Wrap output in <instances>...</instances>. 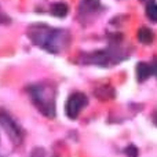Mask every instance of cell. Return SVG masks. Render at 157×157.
<instances>
[{
    "mask_svg": "<svg viewBox=\"0 0 157 157\" xmlns=\"http://www.w3.org/2000/svg\"><path fill=\"white\" fill-rule=\"evenodd\" d=\"M30 95L32 99L35 102V105L37 106V109L43 114H46L47 117H54L55 114V97L54 91L51 87L48 86H35L30 87Z\"/></svg>",
    "mask_w": 157,
    "mask_h": 157,
    "instance_id": "obj_2",
    "label": "cell"
},
{
    "mask_svg": "<svg viewBox=\"0 0 157 157\" xmlns=\"http://www.w3.org/2000/svg\"><path fill=\"white\" fill-rule=\"evenodd\" d=\"M125 155L128 157H138V149L134 145H130L128 147H125Z\"/></svg>",
    "mask_w": 157,
    "mask_h": 157,
    "instance_id": "obj_10",
    "label": "cell"
},
{
    "mask_svg": "<svg viewBox=\"0 0 157 157\" xmlns=\"http://www.w3.org/2000/svg\"><path fill=\"white\" fill-rule=\"evenodd\" d=\"M155 39V35L153 32L149 29V28H141L138 30V40L144 44H150Z\"/></svg>",
    "mask_w": 157,
    "mask_h": 157,
    "instance_id": "obj_6",
    "label": "cell"
},
{
    "mask_svg": "<svg viewBox=\"0 0 157 157\" xmlns=\"http://www.w3.org/2000/svg\"><path fill=\"white\" fill-rule=\"evenodd\" d=\"M30 157H44V150L41 147H36L32 152V156Z\"/></svg>",
    "mask_w": 157,
    "mask_h": 157,
    "instance_id": "obj_11",
    "label": "cell"
},
{
    "mask_svg": "<svg viewBox=\"0 0 157 157\" xmlns=\"http://www.w3.org/2000/svg\"><path fill=\"white\" fill-rule=\"evenodd\" d=\"M152 73H153V69L147 63L139 62L136 65V78H138V81H145L147 77H150Z\"/></svg>",
    "mask_w": 157,
    "mask_h": 157,
    "instance_id": "obj_5",
    "label": "cell"
},
{
    "mask_svg": "<svg viewBox=\"0 0 157 157\" xmlns=\"http://www.w3.org/2000/svg\"><path fill=\"white\" fill-rule=\"evenodd\" d=\"M152 69H153V72H155V73L157 75V62L155 63V66H152Z\"/></svg>",
    "mask_w": 157,
    "mask_h": 157,
    "instance_id": "obj_13",
    "label": "cell"
},
{
    "mask_svg": "<svg viewBox=\"0 0 157 157\" xmlns=\"http://www.w3.org/2000/svg\"><path fill=\"white\" fill-rule=\"evenodd\" d=\"M29 36L35 44L44 47L51 52L63 50L69 41V36L66 32L50 29L46 25H33L29 29Z\"/></svg>",
    "mask_w": 157,
    "mask_h": 157,
    "instance_id": "obj_1",
    "label": "cell"
},
{
    "mask_svg": "<svg viewBox=\"0 0 157 157\" xmlns=\"http://www.w3.org/2000/svg\"><path fill=\"white\" fill-rule=\"evenodd\" d=\"M146 17L152 22H157V4L155 2L147 3V6H146Z\"/></svg>",
    "mask_w": 157,
    "mask_h": 157,
    "instance_id": "obj_8",
    "label": "cell"
},
{
    "mask_svg": "<svg viewBox=\"0 0 157 157\" xmlns=\"http://www.w3.org/2000/svg\"><path fill=\"white\" fill-rule=\"evenodd\" d=\"M0 124H2V127L4 128L6 131H7V134L10 135V138L13 139L14 142L21 141V130H19V127L15 124V121H14L7 113H4V112H0Z\"/></svg>",
    "mask_w": 157,
    "mask_h": 157,
    "instance_id": "obj_4",
    "label": "cell"
},
{
    "mask_svg": "<svg viewBox=\"0 0 157 157\" xmlns=\"http://www.w3.org/2000/svg\"><path fill=\"white\" fill-rule=\"evenodd\" d=\"M51 14L58 18H63L68 14V6L65 3H55L51 7Z\"/></svg>",
    "mask_w": 157,
    "mask_h": 157,
    "instance_id": "obj_7",
    "label": "cell"
},
{
    "mask_svg": "<svg viewBox=\"0 0 157 157\" xmlns=\"http://www.w3.org/2000/svg\"><path fill=\"white\" fill-rule=\"evenodd\" d=\"M87 97L83 92H75L69 97L65 105V113L69 119H76L80 114V112L87 106Z\"/></svg>",
    "mask_w": 157,
    "mask_h": 157,
    "instance_id": "obj_3",
    "label": "cell"
},
{
    "mask_svg": "<svg viewBox=\"0 0 157 157\" xmlns=\"http://www.w3.org/2000/svg\"><path fill=\"white\" fill-rule=\"evenodd\" d=\"M98 6H99L98 0H83L81 2V8L88 11H94L95 8H98Z\"/></svg>",
    "mask_w": 157,
    "mask_h": 157,
    "instance_id": "obj_9",
    "label": "cell"
},
{
    "mask_svg": "<svg viewBox=\"0 0 157 157\" xmlns=\"http://www.w3.org/2000/svg\"><path fill=\"white\" fill-rule=\"evenodd\" d=\"M6 22H10V18H8V17L2 11V8H0V24H6Z\"/></svg>",
    "mask_w": 157,
    "mask_h": 157,
    "instance_id": "obj_12",
    "label": "cell"
}]
</instances>
